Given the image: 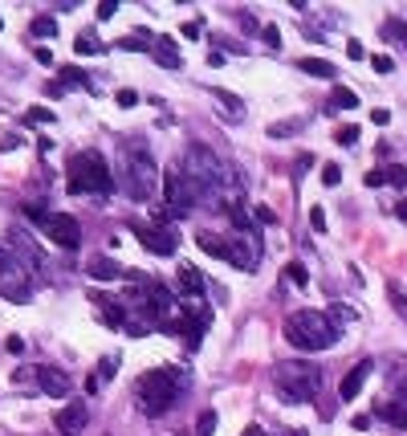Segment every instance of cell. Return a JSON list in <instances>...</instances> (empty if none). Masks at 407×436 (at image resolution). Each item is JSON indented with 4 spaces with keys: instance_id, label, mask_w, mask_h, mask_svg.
I'll list each match as a JSON object with an SVG mask.
<instances>
[{
    "instance_id": "obj_32",
    "label": "cell",
    "mask_w": 407,
    "mask_h": 436,
    "mask_svg": "<svg viewBox=\"0 0 407 436\" xmlns=\"http://www.w3.org/2000/svg\"><path fill=\"white\" fill-rule=\"evenodd\" d=\"M334 143H342V147H355V143H359V126H355V122L338 126V131H334Z\"/></svg>"
},
{
    "instance_id": "obj_29",
    "label": "cell",
    "mask_w": 407,
    "mask_h": 436,
    "mask_svg": "<svg viewBox=\"0 0 407 436\" xmlns=\"http://www.w3.org/2000/svg\"><path fill=\"white\" fill-rule=\"evenodd\" d=\"M383 37L387 41H407V24L399 17H391V21H383Z\"/></svg>"
},
{
    "instance_id": "obj_30",
    "label": "cell",
    "mask_w": 407,
    "mask_h": 436,
    "mask_svg": "<svg viewBox=\"0 0 407 436\" xmlns=\"http://www.w3.org/2000/svg\"><path fill=\"white\" fill-rule=\"evenodd\" d=\"M383 180L391 188H407V168L404 164H391V168H383Z\"/></svg>"
},
{
    "instance_id": "obj_35",
    "label": "cell",
    "mask_w": 407,
    "mask_h": 436,
    "mask_svg": "<svg viewBox=\"0 0 407 436\" xmlns=\"http://www.w3.org/2000/svg\"><path fill=\"white\" fill-rule=\"evenodd\" d=\"M322 184H326V188H338V184H342V168H338V164H326V168H322Z\"/></svg>"
},
{
    "instance_id": "obj_31",
    "label": "cell",
    "mask_w": 407,
    "mask_h": 436,
    "mask_svg": "<svg viewBox=\"0 0 407 436\" xmlns=\"http://www.w3.org/2000/svg\"><path fill=\"white\" fill-rule=\"evenodd\" d=\"M297 131H302V119H289V122H273V126H269V135H273V139H286V135H297Z\"/></svg>"
},
{
    "instance_id": "obj_18",
    "label": "cell",
    "mask_w": 407,
    "mask_h": 436,
    "mask_svg": "<svg viewBox=\"0 0 407 436\" xmlns=\"http://www.w3.org/2000/svg\"><path fill=\"white\" fill-rule=\"evenodd\" d=\"M175 282H179V290L192 293V298H200V293L208 290V282H204V273L195 266H179V273H175Z\"/></svg>"
},
{
    "instance_id": "obj_44",
    "label": "cell",
    "mask_w": 407,
    "mask_h": 436,
    "mask_svg": "<svg viewBox=\"0 0 407 436\" xmlns=\"http://www.w3.org/2000/svg\"><path fill=\"white\" fill-rule=\"evenodd\" d=\"M33 57H37V66H53V53H49L45 45H37V49H33Z\"/></svg>"
},
{
    "instance_id": "obj_41",
    "label": "cell",
    "mask_w": 407,
    "mask_h": 436,
    "mask_svg": "<svg viewBox=\"0 0 407 436\" xmlns=\"http://www.w3.org/2000/svg\"><path fill=\"white\" fill-rule=\"evenodd\" d=\"M114 13H119V4H114V0H102V4H98V21H110Z\"/></svg>"
},
{
    "instance_id": "obj_17",
    "label": "cell",
    "mask_w": 407,
    "mask_h": 436,
    "mask_svg": "<svg viewBox=\"0 0 407 436\" xmlns=\"http://www.w3.org/2000/svg\"><path fill=\"white\" fill-rule=\"evenodd\" d=\"M375 412L383 416L387 424H395V428H407V391H399L395 400H387V404H379Z\"/></svg>"
},
{
    "instance_id": "obj_22",
    "label": "cell",
    "mask_w": 407,
    "mask_h": 436,
    "mask_svg": "<svg viewBox=\"0 0 407 436\" xmlns=\"http://www.w3.org/2000/svg\"><path fill=\"white\" fill-rule=\"evenodd\" d=\"M73 49H77V57H98L102 53V41H98V33H77V41H73Z\"/></svg>"
},
{
    "instance_id": "obj_7",
    "label": "cell",
    "mask_w": 407,
    "mask_h": 436,
    "mask_svg": "<svg viewBox=\"0 0 407 436\" xmlns=\"http://www.w3.org/2000/svg\"><path fill=\"white\" fill-rule=\"evenodd\" d=\"M24 217L37 220V224L49 233V241H57L66 253H73V249L82 245V224H77L70 212H41V208H24Z\"/></svg>"
},
{
    "instance_id": "obj_20",
    "label": "cell",
    "mask_w": 407,
    "mask_h": 436,
    "mask_svg": "<svg viewBox=\"0 0 407 436\" xmlns=\"http://www.w3.org/2000/svg\"><path fill=\"white\" fill-rule=\"evenodd\" d=\"M297 70L313 73V78H334V66H330L326 57H302V61H297Z\"/></svg>"
},
{
    "instance_id": "obj_3",
    "label": "cell",
    "mask_w": 407,
    "mask_h": 436,
    "mask_svg": "<svg viewBox=\"0 0 407 436\" xmlns=\"http://www.w3.org/2000/svg\"><path fill=\"white\" fill-rule=\"evenodd\" d=\"M179 171L188 175V184L200 192V200L204 196H224V171H228V164H220V155L208 143H188L184 159H179Z\"/></svg>"
},
{
    "instance_id": "obj_26",
    "label": "cell",
    "mask_w": 407,
    "mask_h": 436,
    "mask_svg": "<svg viewBox=\"0 0 407 436\" xmlns=\"http://www.w3.org/2000/svg\"><path fill=\"white\" fill-rule=\"evenodd\" d=\"M216 98H220V106L228 110V119H240V115H244V102H240L237 94H228V90H216Z\"/></svg>"
},
{
    "instance_id": "obj_36",
    "label": "cell",
    "mask_w": 407,
    "mask_h": 436,
    "mask_svg": "<svg viewBox=\"0 0 407 436\" xmlns=\"http://www.w3.org/2000/svg\"><path fill=\"white\" fill-rule=\"evenodd\" d=\"M330 318H334V326H346V322L355 318V310H350V306H342V302H334V306H330Z\"/></svg>"
},
{
    "instance_id": "obj_47",
    "label": "cell",
    "mask_w": 407,
    "mask_h": 436,
    "mask_svg": "<svg viewBox=\"0 0 407 436\" xmlns=\"http://www.w3.org/2000/svg\"><path fill=\"white\" fill-rule=\"evenodd\" d=\"M371 122H375V126H387V122H391V110H383V106L371 110Z\"/></svg>"
},
{
    "instance_id": "obj_38",
    "label": "cell",
    "mask_w": 407,
    "mask_h": 436,
    "mask_svg": "<svg viewBox=\"0 0 407 436\" xmlns=\"http://www.w3.org/2000/svg\"><path fill=\"white\" fill-rule=\"evenodd\" d=\"M261 37H265V45L269 49H281V29H277V24H265Z\"/></svg>"
},
{
    "instance_id": "obj_42",
    "label": "cell",
    "mask_w": 407,
    "mask_h": 436,
    "mask_svg": "<svg viewBox=\"0 0 407 436\" xmlns=\"http://www.w3.org/2000/svg\"><path fill=\"white\" fill-rule=\"evenodd\" d=\"M310 224H313V233H326V212L322 208H310Z\"/></svg>"
},
{
    "instance_id": "obj_23",
    "label": "cell",
    "mask_w": 407,
    "mask_h": 436,
    "mask_svg": "<svg viewBox=\"0 0 407 436\" xmlns=\"http://www.w3.org/2000/svg\"><path fill=\"white\" fill-rule=\"evenodd\" d=\"M228 220L237 224V228L244 233V237H253V217L244 212V204H228Z\"/></svg>"
},
{
    "instance_id": "obj_48",
    "label": "cell",
    "mask_w": 407,
    "mask_h": 436,
    "mask_svg": "<svg viewBox=\"0 0 407 436\" xmlns=\"http://www.w3.org/2000/svg\"><path fill=\"white\" fill-rule=\"evenodd\" d=\"M114 367H119V355H106V359H102V375L110 379V375H114Z\"/></svg>"
},
{
    "instance_id": "obj_11",
    "label": "cell",
    "mask_w": 407,
    "mask_h": 436,
    "mask_svg": "<svg viewBox=\"0 0 407 436\" xmlns=\"http://www.w3.org/2000/svg\"><path fill=\"white\" fill-rule=\"evenodd\" d=\"M228 261L237 269H257L261 266V237H228Z\"/></svg>"
},
{
    "instance_id": "obj_1",
    "label": "cell",
    "mask_w": 407,
    "mask_h": 436,
    "mask_svg": "<svg viewBox=\"0 0 407 436\" xmlns=\"http://www.w3.org/2000/svg\"><path fill=\"white\" fill-rule=\"evenodd\" d=\"M119 175H122V192L131 200H151L155 196V184H163V175L155 168V155L143 139H131L122 147V164H119Z\"/></svg>"
},
{
    "instance_id": "obj_25",
    "label": "cell",
    "mask_w": 407,
    "mask_h": 436,
    "mask_svg": "<svg viewBox=\"0 0 407 436\" xmlns=\"http://www.w3.org/2000/svg\"><path fill=\"white\" fill-rule=\"evenodd\" d=\"M29 33L33 37H57V17H33Z\"/></svg>"
},
{
    "instance_id": "obj_19",
    "label": "cell",
    "mask_w": 407,
    "mask_h": 436,
    "mask_svg": "<svg viewBox=\"0 0 407 436\" xmlns=\"http://www.w3.org/2000/svg\"><path fill=\"white\" fill-rule=\"evenodd\" d=\"M195 245L208 253V257H220V261H228V237H216V233H200Z\"/></svg>"
},
{
    "instance_id": "obj_24",
    "label": "cell",
    "mask_w": 407,
    "mask_h": 436,
    "mask_svg": "<svg viewBox=\"0 0 407 436\" xmlns=\"http://www.w3.org/2000/svg\"><path fill=\"white\" fill-rule=\"evenodd\" d=\"M61 78H66L61 86H77V90H90V94H94V82H90V78H86L82 70H73V66H66V70H61Z\"/></svg>"
},
{
    "instance_id": "obj_10",
    "label": "cell",
    "mask_w": 407,
    "mask_h": 436,
    "mask_svg": "<svg viewBox=\"0 0 407 436\" xmlns=\"http://www.w3.org/2000/svg\"><path fill=\"white\" fill-rule=\"evenodd\" d=\"M135 233H139L143 249H147V253H155V257H175V249H179V233L168 228V224H159V228H143V224H135Z\"/></svg>"
},
{
    "instance_id": "obj_13",
    "label": "cell",
    "mask_w": 407,
    "mask_h": 436,
    "mask_svg": "<svg viewBox=\"0 0 407 436\" xmlns=\"http://www.w3.org/2000/svg\"><path fill=\"white\" fill-rule=\"evenodd\" d=\"M371 371H375V359H359V363H355L350 371H346V375H342V384H338V395H342V400H355V395L362 391V384L371 379Z\"/></svg>"
},
{
    "instance_id": "obj_34",
    "label": "cell",
    "mask_w": 407,
    "mask_h": 436,
    "mask_svg": "<svg viewBox=\"0 0 407 436\" xmlns=\"http://www.w3.org/2000/svg\"><path fill=\"white\" fill-rule=\"evenodd\" d=\"M216 433V412L208 408V412H200V420H195V436H212Z\"/></svg>"
},
{
    "instance_id": "obj_2",
    "label": "cell",
    "mask_w": 407,
    "mask_h": 436,
    "mask_svg": "<svg viewBox=\"0 0 407 436\" xmlns=\"http://www.w3.org/2000/svg\"><path fill=\"white\" fill-rule=\"evenodd\" d=\"M286 339L297 351H330L342 339V326H334L326 310H297L286 318Z\"/></svg>"
},
{
    "instance_id": "obj_4",
    "label": "cell",
    "mask_w": 407,
    "mask_h": 436,
    "mask_svg": "<svg viewBox=\"0 0 407 436\" xmlns=\"http://www.w3.org/2000/svg\"><path fill=\"white\" fill-rule=\"evenodd\" d=\"M188 388V375L179 371V367H159V371H147L139 375V384H135V395H139V404H143L147 416H163L179 400V391Z\"/></svg>"
},
{
    "instance_id": "obj_6",
    "label": "cell",
    "mask_w": 407,
    "mask_h": 436,
    "mask_svg": "<svg viewBox=\"0 0 407 436\" xmlns=\"http://www.w3.org/2000/svg\"><path fill=\"white\" fill-rule=\"evenodd\" d=\"M273 384H277V391L286 395V404H310L313 395L322 391V371L313 363H281L277 371H273Z\"/></svg>"
},
{
    "instance_id": "obj_45",
    "label": "cell",
    "mask_w": 407,
    "mask_h": 436,
    "mask_svg": "<svg viewBox=\"0 0 407 436\" xmlns=\"http://www.w3.org/2000/svg\"><path fill=\"white\" fill-rule=\"evenodd\" d=\"M387 180H383V168L379 171H367V188H383Z\"/></svg>"
},
{
    "instance_id": "obj_12",
    "label": "cell",
    "mask_w": 407,
    "mask_h": 436,
    "mask_svg": "<svg viewBox=\"0 0 407 436\" xmlns=\"http://www.w3.org/2000/svg\"><path fill=\"white\" fill-rule=\"evenodd\" d=\"M86 424H90V404H61L57 408V433L61 436H82Z\"/></svg>"
},
{
    "instance_id": "obj_49",
    "label": "cell",
    "mask_w": 407,
    "mask_h": 436,
    "mask_svg": "<svg viewBox=\"0 0 407 436\" xmlns=\"http://www.w3.org/2000/svg\"><path fill=\"white\" fill-rule=\"evenodd\" d=\"M184 37H188V41H195V37H200V24L188 21V24H184Z\"/></svg>"
},
{
    "instance_id": "obj_27",
    "label": "cell",
    "mask_w": 407,
    "mask_h": 436,
    "mask_svg": "<svg viewBox=\"0 0 407 436\" xmlns=\"http://www.w3.org/2000/svg\"><path fill=\"white\" fill-rule=\"evenodd\" d=\"M387 298H391V306L407 318V293H404V286H399V282H387Z\"/></svg>"
},
{
    "instance_id": "obj_33",
    "label": "cell",
    "mask_w": 407,
    "mask_h": 436,
    "mask_svg": "<svg viewBox=\"0 0 407 436\" xmlns=\"http://www.w3.org/2000/svg\"><path fill=\"white\" fill-rule=\"evenodd\" d=\"M114 45H122V49H131V53H147V37L143 33H135V37H119V41H114Z\"/></svg>"
},
{
    "instance_id": "obj_40",
    "label": "cell",
    "mask_w": 407,
    "mask_h": 436,
    "mask_svg": "<svg viewBox=\"0 0 407 436\" xmlns=\"http://www.w3.org/2000/svg\"><path fill=\"white\" fill-rule=\"evenodd\" d=\"M253 217L261 220V224H277V212H273V208H265V204H257V208H253Z\"/></svg>"
},
{
    "instance_id": "obj_28",
    "label": "cell",
    "mask_w": 407,
    "mask_h": 436,
    "mask_svg": "<svg viewBox=\"0 0 407 436\" xmlns=\"http://www.w3.org/2000/svg\"><path fill=\"white\" fill-rule=\"evenodd\" d=\"M289 282H293V286H297V290H306V286H310V269L302 266V261H289Z\"/></svg>"
},
{
    "instance_id": "obj_43",
    "label": "cell",
    "mask_w": 407,
    "mask_h": 436,
    "mask_svg": "<svg viewBox=\"0 0 407 436\" xmlns=\"http://www.w3.org/2000/svg\"><path fill=\"white\" fill-rule=\"evenodd\" d=\"M114 102H119V106H135V102H139V94H135V90H119V94H114Z\"/></svg>"
},
{
    "instance_id": "obj_50",
    "label": "cell",
    "mask_w": 407,
    "mask_h": 436,
    "mask_svg": "<svg viewBox=\"0 0 407 436\" xmlns=\"http://www.w3.org/2000/svg\"><path fill=\"white\" fill-rule=\"evenodd\" d=\"M244 436H265V428H257V424H253V428H244Z\"/></svg>"
},
{
    "instance_id": "obj_14",
    "label": "cell",
    "mask_w": 407,
    "mask_h": 436,
    "mask_svg": "<svg viewBox=\"0 0 407 436\" xmlns=\"http://www.w3.org/2000/svg\"><path fill=\"white\" fill-rule=\"evenodd\" d=\"M37 384H41V391L45 395H53V400H66L70 395V375L66 371H57V367H37Z\"/></svg>"
},
{
    "instance_id": "obj_39",
    "label": "cell",
    "mask_w": 407,
    "mask_h": 436,
    "mask_svg": "<svg viewBox=\"0 0 407 436\" xmlns=\"http://www.w3.org/2000/svg\"><path fill=\"white\" fill-rule=\"evenodd\" d=\"M371 70H375V73H391V70H395V61H391L387 53H375V57H371Z\"/></svg>"
},
{
    "instance_id": "obj_21",
    "label": "cell",
    "mask_w": 407,
    "mask_h": 436,
    "mask_svg": "<svg viewBox=\"0 0 407 436\" xmlns=\"http://www.w3.org/2000/svg\"><path fill=\"white\" fill-rule=\"evenodd\" d=\"M359 106V94L355 90H346V86H334L330 90V110H355Z\"/></svg>"
},
{
    "instance_id": "obj_37",
    "label": "cell",
    "mask_w": 407,
    "mask_h": 436,
    "mask_svg": "<svg viewBox=\"0 0 407 436\" xmlns=\"http://www.w3.org/2000/svg\"><path fill=\"white\" fill-rule=\"evenodd\" d=\"M53 119H57V115H53V110H45V106H33V110L24 115V122H41V126H45V122H53Z\"/></svg>"
},
{
    "instance_id": "obj_16",
    "label": "cell",
    "mask_w": 407,
    "mask_h": 436,
    "mask_svg": "<svg viewBox=\"0 0 407 436\" xmlns=\"http://www.w3.org/2000/svg\"><path fill=\"white\" fill-rule=\"evenodd\" d=\"M151 53H155V61H159V66H168V70H179V66H184V57H179V45H175V37H155Z\"/></svg>"
},
{
    "instance_id": "obj_15",
    "label": "cell",
    "mask_w": 407,
    "mask_h": 436,
    "mask_svg": "<svg viewBox=\"0 0 407 436\" xmlns=\"http://www.w3.org/2000/svg\"><path fill=\"white\" fill-rule=\"evenodd\" d=\"M86 273H90V282H119V277H126V269L119 261H110V257H90Z\"/></svg>"
},
{
    "instance_id": "obj_46",
    "label": "cell",
    "mask_w": 407,
    "mask_h": 436,
    "mask_svg": "<svg viewBox=\"0 0 407 436\" xmlns=\"http://www.w3.org/2000/svg\"><path fill=\"white\" fill-rule=\"evenodd\" d=\"M346 53H350V61H362V57H367V49H362V41H350V45H346Z\"/></svg>"
},
{
    "instance_id": "obj_8",
    "label": "cell",
    "mask_w": 407,
    "mask_h": 436,
    "mask_svg": "<svg viewBox=\"0 0 407 436\" xmlns=\"http://www.w3.org/2000/svg\"><path fill=\"white\" fill-rule=\"evenodd\" d=\"M29 273H33V266H24L21 257L8 249V253H4V261H0V293H4L8 302H29V293H33Z\"/></svg>"
},
{
    "instance_id": "obj_5",
    "label": "cell",
    "mask_w": 407,
    "mask_h": 436,
    "mask_svg": "<svg viewBox=\"0 0 407 436\" xmlns=\"http://www.w3.org/2000/svg\"><path fill=\"white\" fill-rule=\"evenodd\" d=\"M66 184H70L73 196H110L114 192V175L106 168V159H102V151H77L70 159V168H66Z\"/></svg>"
},
{
    "instance_id": "obj_51",
    "label": "cell",
    "mask_w": 407,
    "mask_h": 436,
    "mask_svg": "<svg viewBox=\"0 0 407 436\" xmlns=\"http://www.w3.org/2000/svg\"><path fill=\"white\" fill-rule=\"evenodd\" d=\"M281 436H306V433H302V428H289V433H281Z\"/></svg>"
},
{
    "instance_id": "obj_9",
    "label": "cell",
    "mask_w": 407,
    "mask_h": 436,
    "mask_svg": "<svg viewBox=\"0 0 407 436\" xmlns=\"http://www.w3.org/2000/svg\"><path fill=\"white\" fill-rule=\"evenodd\" d=\"M163 200H168V212L171 217H188L195 204H200V192L188 184V175L179 168L163 171Z\"/></svg>"
}]
</instances>
